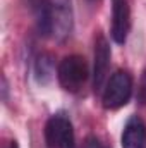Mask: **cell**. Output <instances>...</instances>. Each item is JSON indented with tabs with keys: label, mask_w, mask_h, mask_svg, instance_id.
Masks as SVG:
<instances>
[{
	"label": "cell",
	"mask_w": 146,
	"mask_h": 148,
	"mask_svg": "<svg viewBox=\"0 0 146 148\" xmlns=\"http://www.w3.org/2000/svg\"><path fill=\"white\" fill-rule=\"evenodd\" d=\"M138 102L141 105H146V69L143 71L139 84H138Z\"/></svg>",
	"instance_id": "10"
},
{
	"label": "cell",
	"mask_w": 146,
	"mask_h": 148,
	"mask_svg": "<svg viewBox=\"0 0 146 148\" xmlns=\"http://www.w3.org/2000/svg\"><path fill=\"white\" fill-rule=\"evenodd\" d=\"M122 148H146V124L138 115H132L122 131Z\"/></svg>",
	"instance_id": "7"
},
{
	"label": "cell",
	"mask_w": 146,
	"mask_h": 148,
	"mask_svg": "<svg viewBox=\"0 0 146 148\" xmlns=\"http://www.w3.org/2000/svg\"><path fill=\"white\" fill-rule=\"evenodd\" d=\"M45 141L48 148H76V136L71 119L59 112L45 124Z\"/></svg>",
	"instance_id": "3"
},
{
	"label": "cell",
	"mask_w": 146,
	"mask_h": 148,
	"mask_svg": "<svg viewBox=\"0 0 146 148\" xmlns=\"http://www.w3.org/2000/svg\"><path fill=\"white\" fill-rule=\"evenodd\" d=\"M7 148H19V145H17V141H16V140H12V141H9Z\"/></svg>",
	"instance_id": "12"
},
{
	"label": "cell",
	"mask_w": 146,
	"mask_h": 148,
	"mask_svg": "<svg viewBox=\"0 0 146 148\" xmlns=\"http://www.w3.org/2000/svg\"><path fill=\"white\" fill-rule=\"evenodd\" d=\"M40 35L52 36V0H28Z\"/></svg>",
	"instance_id": "8"
},
{
	"label": "cell",
	"mask_w": 146,
	"mask_h": 148,
	"mask_svg": "<svg viewBox=\"0 0 146 148\" xmlns=\"http://www.w3.org/2000/svg\"><path fill=\"white\" fill-rule=\"evenodd\" d=\"M83 148H108V147H107L105 143H102L96 136H89V138H86Z\"/></svg>",
	"instance_id": "11"
},
{
	"label": "cell",
	"mask_w": 146,
	"mask_h": 148,
	"mask_svg": "<svg viewBox=\"0 0 146 148\" xmlns=\"http://www.w3.org/2000/svg\"><path fill=\"white\" fill-rule=\"evenodd\" d=\"M88 64L81 55H67L60 60L57 67V77L65 91L77 93L88 79Z\"/></svg>",
	"instance_id": "1"
},
{
	"label": "cell",
	"mask_w": 146,
	"mask_h": 148,
	"mask_svg": "<svg viewBox=\"0 0 146 148\" xmlns=\"http://www.w3.org/2000/svg\"><path fill=\"white\" fill-rule=\"evenodd\" d=\"M108 66H110V45L103 35H98V38L95 40V71H93L95 90H100L103 86Z\"/></svg>",
	"instance_id": "6"
},
{
	"label": "cell",
	"mask_w": 146,
	"mask_h": 148,
	"mask_svg": "<svg viewBox=\"0 0 146 148\" xmlns=\"http://www.w3.org/2000/svg\"><path fill=\"white\" fill-rule=\"evenodd\" d=\"M132 95V76L127 71H117L110 76L103 90V107L107 110H117L124 107Z\"/></svg>",
	"instance_id": "2"
},
{
	"label": "cell",
	"mask_w": 146,
	"mask_h": 148,
	"mask_svg": "<svg viewBox=\"0 0 146 148\" xmlns=\"http://www.w3.org/2000/svg\"><path fill=\"white\" fill-rule=\"evenodd\" d=\"M72 31L71 0H52V36L64 40Z\"/></svg>",
	"instance_id": "5"
},
{
	"label": "cell",
	"mask_w": 146,
	"mask_h": 148,
	"mask_svg": "<svg viewBox=\"0 0 146 148\" xmlns=\"http://www.w3.org/2000/svg\"><path fill=\"white\" fill-rule=\"evenodd\" d=\"M131 31V7L129 0H112V29L110 35L115 43L124 45Z\"/></svg>",
	"instance_id": "4"
},
{
	"label": "cell",
	"mask_w": 146,
	"mask_h": 148,
	"mask_svg": "<svg viewBox=\"0 0 146 148\" xmlns=\"http://www.w3.org/2000/svg\"><path fill=\"white\" fill-rule=\"evenodd\" d=\"M55 74V62L50 53H40L35 62V77L40 84H48Z\"/></svg>",
	"instance_id": "9"
}]
</instances>
